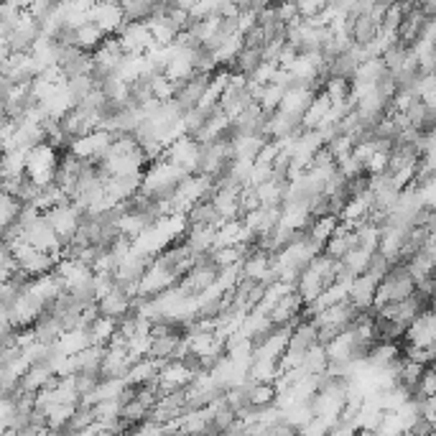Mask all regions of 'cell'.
Segmentation results:
<instances>
[{"label":"cell","instance_id":"obj_20","mask_svg":"<svg viewBox=\"0 0 436 436\" xmlns=\"http://www.w3.org/2000/svg\"><path fill=\"white\" fill-rule=\"evenodd\" d=\"M386 77H388V69L383 67V62L375 57V59L362 62L360 67L354 69V77L350 79V82H360V84H367V87H378Z\"/></svg>","mask_w":436,"mask_h":436},{"label":"cell","instance_id":"obj_1","mask_svg":"<svg viewBox=\"0 0 436 436\" xmlns=\"http://www.w3.org/2000/svg\"><path fill=\"white\" fill-rule=\"evenodd\" d=\"M189 174L184 169H179V166L169 164L166 158H161V161H153V164L145 166L138 191L145 199H151V202H169L171 196H174V191H177V186Z\"/></svg>","mask_w":436,"mask_h":436},{"label":"cell","instance_id":"obj_37","mask_svg":"<svg viewBox=\"0 0 436 436\" xmlns=\"http://www.w3.org/2000/svg\"><path fill=\"white\" fill-rule=\"evenodd\" d=\"M324 0H306V3H296V13L301 21H309L314 18V16H319V13L324 11Z\"/></svg>","mask_w":436,"mask_h":436},{"label":"cell","instance_id":"obj_30","mask_svg":"<svg viewBox=\"0 0 436 436\" xmlns=\"http://www.w3.org/2000/svg\"><path fill=\"white\" fill-rule=\"evenodd\" d=\"M148 84H151V97L158 102H171L174 100V95H177V84L171 82L169 77L164 74H156L148 79Z\"/></svg>","mask_w":436,"mask_h":436},{"label":"cell","instance_id":"obj_8","mask_svg":"<svg viewBox=\"0 0 436 436\" xmlns=\"http://www.w3.org/2000/svg\"><path fill=\"white\" fill-rule=\"evenodd\" d=\"M89 23H95L105 36H118V31L125 26L121 3H92V8H89Z\"/></svg>","mask_w":436,"mask_h":436},{"label":"cell","instance_id":"obj_4","mask_svg":"<svg viewBox=\"0 0 436 436\" xmlns=\"http://www.w3.org/2000/svg\"><path fill=\"white\" fill-rule=\"evenodd\" d=\"M44 220H46V225L54 230V235H57L59 240L67 245V242H72V237L77 235L79 225H82V212H79L72 202H67V204H59V207L49 209V212H44Z\"/></svg>","mask_w":436,"mask_h":436},{"label":"cell","instance_id":"obj_11","mask_svg":"<svg viewBox=\"0 0 436 436\" xmlns=\"http://www.w3.org/2000/svg\"><path fill=\"white\" fill-rule=\"evenodd\" d=\"M375 289H378V279L370 273H360L357 279L350 284L347 289V301L352 303L357 311H370L375 301Z\"/></svg>","mask_w":436,"mask_h":436},{"label":"cell","instance_id":"obj_6","mask_svg":"<svg viewBox=\"0 0 436 436\" xmlns=\"http://www.w3.org/2000/svg\"><path fill=\"white\" fill-rule=\"evenodd\" d=\"M164 158L169 164L184 169L186 174H196V166H199V143L194 138H189V135H181V138H177L166 148Z\"/></svg>","mask_w":436,"mask_h":436},{"label":"cell","instance_id":"obj_19","mask_svg":"<svg viewBox=\"0 0 436 436\" xmlns=\"http://www.w3.org/2000/svg\"><path fill=\"white\" fill-rule=\"evenodd\" d=\"M233 138V161H253L268 138L263 135H230Z\"/></svg>","mask_w":436,"mask_h":436},{"label":"cell","instance_id":"obj_16","mask_svg":"<svg viewBox=\"0 0 436 436\" xmlns=\"http://www.w3.org/2000/svg\"><path fill=\"white\" fill-rule=\"evenodd\" d=\"M324 289H327V284H324V279L314 271V268L306 266L301 273H298V279H296V294L301 296L303 306L314 301V298L319 296V294H322Z\"/></svg>","mask_w":436,"mask_h":436},{"label":"cell","instance_id":"obj_18","mask_svg":"<svg viewBox=\"0 0 436 436\" xmlns=\"http://www.w3.org/2000/svg\"><path fill=\"white\" fill-rule=\"evenodd\" d=\"M184 217H186V228H220L222 225V220L217 217L215 207H212L209 199L196 202Z\"/></svg>","mask_w":436,"mask_h":436},{"label":"cell","instance_id":"obj_2","mask_svg":"<svg viewBox=\"0 0 436 436\" xmlns=\"http://www.w3.org/2000/svg\"><path fill=\"white\" fill-rule=\"evenodd\" d=\"M416 291V284H413L411 273L406 271V266H391V271L378 281V289H375V301L370 306L373 309H380L386 303H398L403 298H408Z\"/></svg>","mask_w":436,"mask_h":436},{"label":"cell","instance_id":"obj_13","mask_svg":"<svg viewBox=\"0 0 436 436\" xmlns=\"http://www.w3.org/2000/svg\"><path fill=\"white\" fill-rule=\"evenodd\" d=\"M314 89L303 87V84H291L289 89L284 92V100H281L279 110L286 115H294V118H298L301 121V115L306 113V108H309V102L314 100Z\"/></svg>","mask_w":436,"mask_h":436},{"label":"cell","instance_id":"obj_15","mask_svg":"<svg viewBox=\"0 0 436 436\" xmlns=\"http://www.w3.org/2000/svg\"><path fill=\"white\" fill-rule=\"evenodd\" d=\"M97 311H100V316H108L113 322H121L123 316L130 311V298H128L123 291L113 289L108 296H102L100 301H97Z\"/></svg>","mask_w":436,"mask_h":436},{"label":"cell","instance_id":"obj_7","mask_svg":"<svg viewBox=\"0 0 436 436\" xmlns=\"http://www.w3.org/2000/svg\"><path fill=\"white\" fill-rule=\"evenodd\" d=\"M434 311L424 309L421 314L413 319L403 332V345H411V347H434L436 342V327H434Z\"/></svg>","mask_w":436,"mask_h":436},{"label":"cell","instance_id":"obj_23","mask_svg":"<svg viewBox=\"0 0 436 436\" xmlns=\"http://www.w3.org/2000/svg\"><path fill=\"white\" fill-rule=\"evenodd\" d=\"M21 209H23V204H21L16 196L3 194V191H0V242H3V237H6L8 230L18 222Z\"/></svg>","mask_w":436,"mask_h":436},{"label":"cell","instance_id":"obj_3","mask_svg":"<svg viewBox=\"0 0 436 436\" xmlns=\"http://www.w3.org/2000/svg\"><path fill=\"white\" fill-rule=\"evenodd\" d=\"M59 156L62 153L54 151L46 143L31 148V151L26 153V179H31L38 189H46L49 184H54V177H57Z\"/></svg>","mask_w":436,"mask_h":436},{"label":"cell","instance_id":"obj_27","mask_svg":"<svg viewBox=\"0 0 436 436\" xmlns=\"http://www.w3.org/2000/svg\"><path fill=\"white\" fill-rule=\"evenodd\" d=\"M260 64H263L260 49H245V46H242L240 54H237L235 62L230 64V72H235V74H240V77H250Z\"/></svg>","mask_w":436,"mask_h":436},{"label":"cell","instance_id":"obj_14","mask_svg":"<svg viewBox=\"0 0 436 436\" xmlns=\"http://www.w3.org/2000/svg\"><path fill=\"white\" fill-rule=\"evenodd\" d=\"M398 357H401V342H373L365 362L370 367V373H378V370L391 367Z\"/></svg>","mask_w":436,"mask_h":436},{"label":"cell","instance_id":"obj_5","mask_svg":"<svg viewBox=\"0 0 436 436\" xmlns=\"http://www.w3.org/2000/svg\"><path fill=\"white\" fill-rule=\"evenodd\" d=\"M115 38H118V44H121L125 57H143L145 51L153 46L151 31H148V26L140 23V21H128Z\"/></svg>","mask_w":436,"mask_h":436},{"label":"cell","instance_id":"obj_22","mask_svg":"<svg viewBox=\"0 0 436 436\" xmlns=\"http://www.w3.org/2000/svg\"><path fill=\"white\" fill-rule=\"evenodd\" d=\"M329 108H332V102H329V97L324 95V92H316L314 100L309 102V108H306V113L301 115V130H316V125L324 121V115L329 113Z\"/></svg>","mask_w":436,"mask_h":436},{"label":"cell","instance_id":"obj_28","mask_svg":"<svg viewBox=\"0 0 436 436\" xmlns=\"http://www.w3.org/2000/svg\"><path fill=\"white\" fill-rule=\"evenodd\" d=\"M95 421H97V416H95V408H92V406H77L74 413H72V418H69V424L64 426L62 434H79V431L89 429Z\"/></svg>","mask_w":436,"mask_h":436},{"label":"cell","instance_id":"obj_9","mask_svg":"<svg viewBox=\"0 0 436 436\" xmlns=\"http://www.w3.org/2000/svg\"><path fill=\"white\" fill-rule=\"evenodd\" d=\"M209 84V77L207 74H191L186 82L177 84V95H174V105H177L179 110L184 113H189V110H194L196 105H199V100H202L204 89H207Z\"/></svg>","mask_w":436,"mask_h":436},{"label":"cell","instance_id":"obj_35","mask_svg":"<svg viewBox=\"0 0 436 436\" xmlns=\"http://www.w3.org/2000/svg\"><path fill=\"white\" fill-rule=\"evenodd\" d=\"M436 393V375H434V367H426L424 375H421V380L416 383V388H413L411 398H434Z\"/></svg>","mask_w":436,"mask_h":436},{"label":"cell","instance_id":"obj_24","mask_svg":"<svg viewBox=\"0 0 436 436\" xmlns=\"http://www.w3.org/2000/svg\"><path fill=\"white\" fill-rule=\"evenodd\" d=\"M118 332V322L108 319V316H97L95 322L87 327V337L92 347H108V342L113 340V335Z\"/></svg>","mask_w":436,"mask_h":436},{"label":"cell","instance_id":"obj_32","mask_svg":"<svg viewBox=\"0 0 436 436\" xmlns=\"http://www.w3.org/2000/svg\"><path fill=\"white\" fill-rule=\"evenodd\" d=\"M121 418L125 421L128 426H130V429H133V426H138V424H143V421H148V408H145L143 403H138L135 398H130L128 403H123Z\"/></svg>","mask_w":436,"mask_h":436},{"label":"cell","instance_id":"obj_25","mask_svg":"<svg viewBox=\"0 0 436 436\" xmlns=\"http://www.w3.org/2000/svg\"><path fill=\"white\" fill-rule=\"evenodd\" d=\"M181 340H184L181 332H177V335H166V337H156V340H151L148 357H153V360H164V362L174 360V354H177Z\"/></svg>","mask_w":436,"mask_h":436},{"label":"cell","instance_id":"obj_17","mask_svg":"<svg viewBox=\"0 0 436 436\" xmlns=\"http://www.w3.org/2000/svg\"><path fill=\"white\" fill-rule=\"evenodd\" d=\"M57 352L64 354V357H74V354H79L82 350L92 347L89 345V337H87V329H67V332H62V337L57 340Z\"/></svg>","mask_w":436,"mask_h":436},{"label":"cell","instance_id":"obj_33","mask_svg":"<svg viewBox=\"0 0 436 436\" xmlns=\"http://www.w3.org/2000/svg\"><path fill=\"white\" fill-rule=\"evenodd\" d=\"M67 89H69V95L74 102H82L84 97L92 92L95 87V79H92V74H82V77H72V79H67Z\"/></svg>","mask_w":436,"mask_h":436},{"label":"cell","instance_id":"obj_38","mask_svg":"<svg viewBox=\"0 0 436 436\" xmlns=\"http://www.w3.org/2000/svg\"><path fill=\"white\" fill-rule=\"evenodd\" d=\"M8 258H11V253H8V245H6V242H0V266H3Z\"/></svg>","mask_w":436,"mask_h":436},{"label":"cell","instance_id":"obj_36","mask_svg":"<svg viewBox=\"0 0 436 436\" xmlns=\"http://www.w3.org/2000/svg\"><path fill=\"white\" fill-rule=\"evenodd\" d=\"M276 69H279V67H276V64H260L258 69L253 72V74L247 77V82H253L255 87H266V84H271V79H273V74H276Z\"/></svg>","mask_w":436,"mask_h":436},{"label":"cell","instance_id":"obj_34","mask_svg":"<svg viewBox=\"0 0 436 436\" xmlns=\"http://www.w3.org/2000/svg\"><path fill=\"white\" fill-rule=\"evenodd\" d=\"M370 255L373 253H367V250H362V247H352L345 258L340 260L342 266L350 268V271L354 273V276H360V273L367 271V263H370Z\"/></svg>","mask_w":436,"mask_h":436},{"label":"cell","instance_id":"obj_10","mask_svg":"<svg viewBox=\"0 0 436 436\" xmlns=\"http://www.w3.org/2000/svg\"><path fill=\"white\" fill-rule=\"evenodd\" d=\"M268 115L258 108V105H247L240 115H235L230 121V135H263Z\"/></svg>","mask_w":436,"mask_h":436},{"label":"cell","instance_id":"obj_26","mask_svg":"<svg viewBox=\"0 0 436 436\" xmlns=\"http://www.w3.org/2000/svg\"><path fill=\"white\" fill-rule=\"evenodd\" d=\"M337 217H319V220H311L309 228H306V237H309L311 242H314L319 250H322L324 245H327V240L335 235L337 230Z\"/></svg>","mask_w":436,"mask_h":436},{"label":"cell","instance_id":"obj_29","mask_svg":"<svg viewBox=\"0 0 436 436\" xmlns=\"http://www.w3.org/2000/svg\"><path fill=\"white\" fill-rule=\"evenodd\" d=\"M327 352H324L322 345H314V347L309 350V352L303 354L301 360V370L303 375H324V370H327Z\"/></svg>","mask_w":436,"mask_h":436},{"label":"cell","instance_id":"obj_31","mask_svg":"<svg viewBox=\"0 0 436 436\" xmlns=\"http://www.w3.org/2000/svg\"><path fill=\"white\" fill-rule=\"evenodd\" d=\"M121 11H123V18H125V23H128V21H140V23H145V21L151 18L153 3L125 0V3H121Z\"/></svg>","mask_w":436,"mask_h":436},{"label":"cell","instance_id":"obj_12","mask_svg":"<svg viewBox=\"0 0 436 436\" xmlns=\"http://www.w3.org/2000/svg\"><path fill=\"white\" fill-rule=\"evenodd\" d=\"M26 291H28L38 303H44V311H46V306H51V303L64 294L62 281L57 279V273L54 271L44 273V276H38V279H31L28 286H26Z\"/></svg>","mask_w":436,"mask_h":436},{"label":"cell","instance_id":"obj_21","mask_svg":"<svg viewBox=\"0 0 436 436\" xmlns=\"http://www.w3.org/2000/svg\"><path fill=\"white\" fill-rule=\"evenodd\" d=\"M102 38H105V33H102L95 23H89V21L72 31V41H74L77 49L84 51V54H92V51L102 44Z\"/></svg>","mask_w":436,"mask_h":436}]
</instances>
